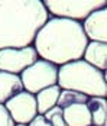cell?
Here are the masks:
<instances>
[{"instance_id": "obj_2", "label": "cell", "mask_w": 107, "mask_h": 126, "mask_svg": "<svg viewBox=\"0 0 107 126\" xmlns=\"http://www.w3.org/2000/svg\"><path fill=\"white\" fill-rule=\"evenodd\" d=\"M48 19L41 0H0V49L32 47Z\"/></svg>"}, {"instance_id": "obj_10", "label": "cell", "mask_w": 107, "mask_h": 126, "mask_svg": "<svg viewBox=\"0 0 107 126\" xmlns=\"http://www.w3.org/2000/svg\"><path fill=\"white\" fill-rule=\"evenodd\" d=\"M83 60L103 73L107 71V44L90 41L85 48Z\"/></svg>"}, {"instance_id": "obj_1", "label": "cell", "mask_w": 107, "mask_h": 126, "mask_svg": "<svg viewBox=\"0 0 107 126\" xmlns=\"http://www.w3.org/2000/svg\"><path fill=\"white\" fill-rule=\"evenodd\" d=\"M88 42L83 22L49 16L38 32L33 47L41 60L61 67L83 60Z\"/></svg>"}, {"instance_id": "obj_7", "label": "cell", "mask_w": 107, "mask_h": 126, "mask_svg": "<svg viewBox=\"0 0 107 126\" xmlns=\"http://www.w3.org/2000/svg\"><path fill=\"white\" fill-rule=\"evenodd\" d=\"M4 106L16 125H29L38 116L36 97L25 90L10 99Z\"/></svg>"}, {"instance_id": "obj_17", "label": "cell", "mask_w": 107, "mask_h": 126, "mask_svg": "<svg viewBox=\"0 0 107 126\" xmlns=\"http://www.w3.org/2000/svg\"><path fill=\"white\" fill-rule=\"evenodd\" d=\"M28 126H52V125H51L46 119H45V116H44V114H38V116H36L35 119H33V120H32Z\"/></svg>"}, {"instance_id": "obj_13", "label": "cell", "mask_w": 107, "mask_h": 126, "mask_svg": "<svg viewBox=\"0 0 107 126\" xmlns=\"http://www.w3.org/2000/svg\"><path fill=\"white\" fill-rule=\"evenodd\" d=\"M61 87L58 84L48 87L36 94V104H38V114H45L48 110L57 106L58 99H60Z\"/></svg>"}, {"instance_id": "obj_4", "label": "cell", "mask_w": 107, "mask_h": 126, "mask_svg": "<svg viewBox=\"0 0 107 126\" xmlns=\"http://www.w3.org/2000/svg\"><path fill=\"white\" fill-rule=\"evenodd\" d=\"M44 4L49 16L84 22L93 12L107 6V0H46Z\"/></svg>"}, {"instance_id": "obj_16", "label": "cell", "mask_w": 107, "mask_h": 126, "mask_svg": "<svg viewBox=\"0 0 107 126\" xmlns=\"http://www.w3.org/2000/svg\"><path fill=\"white\" fill-rule=\"evenodd\" d=\"M0 126H16L4 104H0Z\"/></svg>"}, {"instance_id": "obj_12", "label": "cell", "mask_w": 107, "mask_h": 126, "mask_svg": "<svg viewBox=\"0 0 107 126\" xmlns=\"http://www.w3.org/2000/svg\"><path fill=\"white\" fill-rule=\"evenodd\" d=\"M87 107L91 114L93 126H107V99L104 97H88Z\"/></svg>"}, {"instance_id": "obj_5", "label": "cell", "mask_w": 107, "mask_h": 126, "mask_svg": "<svg viewBox=\"0 0 107 126\" xmlns=\"http://www.w3.org/2000/svg\"><path fill=\"white\" fill-rule=\"evenodd\" d=\"M20 80L25 91L36 96L39 91L58 84V67L39 58L20 74Z\"/></svg>"}, {"instance_id": "obj_11", "label": "cell", "mask_w": 107, "mask_h": 126, "mask_svg": "<svg viewBox=\"0 0 107 126\" xmlns=\"http://www.w3.org/2000/svg\"><path fill=\"white\" fill-rule=\"evenodd\" d=\"M62 116L67 126H93L91 114L85 103H77L62 109Z\"/></svg>"}, {"instance_id": "obj_15", "label": "cell", "mask_w": 107, "mask_h": 126, "mask_svg": "<svg viewBox=\"0 0 107 126\" xmlns=\"http://www.w3.org/2000/svg\"><path fill=\"white\" fill-rule=\"evenodd\" d=\"M44 116L52 126H67L65 120H64V116H62V109H60L58 106L48 110Z\"/></svg>"}, {"instance_id": "obj_6", "label": "cell", "mask_w": 107, "mask_h": 126, "mask_svg": "<svg viewBox=\"0 0 107 126\" xmlns=\"http://www.w3.org/2000/svg\"><path fill=\"white\" fill-rule=\"evenodd\" d=\"M38 60L39 55L33 45L19 49L16 48L0 49V71L20 76L28 67L35 64Z\"/></svg>"}, {"instance_id": "obj_3", "label": "cell", "mask_w": 107, "mask_h": 126, "mask_svg": "<svg viewBox=\"0 0 107 126\" xmlns=\"http://www.w3.org/2000/svg\"><path fill=\"white\" fill-rule=\"evenodd\" d=\"M58 86L61 90H71L87 97L107 99L104 73L84 60L72 61L58 67Z\"/></svg>"}, {"instance_id": "obj_9", "label": "cell", "mask_w": 107, "mask_h": 126, "mask_svg": "<svg viewBox=\"0 0 107 126\" xmlns=\"http://www.w3.org/2000/svg\"><path fill=\"white\" fill-rule=\"evenodd\" d=\"M22 91H23V84L20 76L0 71V104H6L10 99H13Z\"/></svg>"}, {"instance_id": "obj_14", "label": "cell", "mask_w": 107, "mask_h": 126, "mask_svg": "<svg viewBox=\"0 0 107 126\" xmlns=\"http://www.w3.org/2000/svg\"><path fill=\"white\" fill-rule=\"evenodd\" d=\"M88 97L84 96L81 93H77V91H71V90H61L60 93V99L57 106L60 109H65L71 104H77V103H87Z\"/></svg>"}, {"instance_id": "obj_18", "label": "cell", "mask_w": 107, "mask_h": 126, "mask_svg": "<svg viewBox=\"0 0 107 126\" xmlns=\"http://www.w3.org/2000/svg\"><path fill=\"white\" fill-rule=\"evenodd\" d=\"M104 80H106V84H107V71H104Z\"/></svg>"}, {"instance_id": "obj_19", "label": "cell", "mask_w": 107, "mask_h": 126, "mask_svg": "<svg viewBox=\"0 0 107 126\" xmlns=\"http://www.w3.org/2000/svg\"><path fill=\"white\" fill-rule=\"evenodd\" d=\"M16 126H28V125H16Z\"/></svg>"}, {"instance_id": "obj_8", "label": "cell", "mask_w": 107, "mask_h": 126, "mask_svg": "<svg viewBox=\"0 0 107 126\" xmlns=\"http://www.w3.org/2000/svg\"><path fill=\"white\" fill-rule=\"evenodd\" d=\"M88 41L107 44V6L93 12L83 22Z\"/></svg>"}]
</instances>
